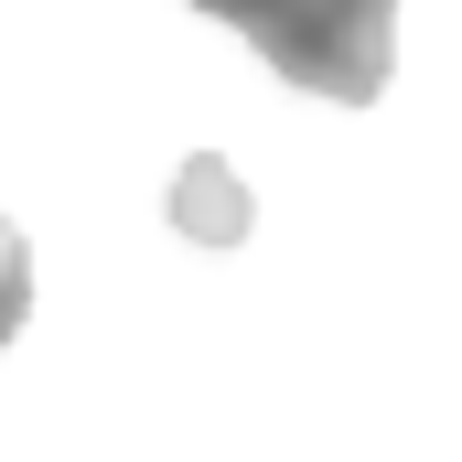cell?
I'll return each instance as SVG.
<instances>
[{"label": "cell", "mask_w": 462, "mask_h": 462, "mask_svg": "<svg viewBox=\"0 0 462 462\" xmlns=\"http://www.w3.org/2000/svg\"><path fill=\"white\" fill-rule=\"evenodd\" d=\"M22 301H32V269H22V236H11V216H0V345L22 334Z\"/></svg>", "instance_id": "7a4b0ae2"}, {"label": "cell", "mask_w": 462, "mask_h": 462, "mask_svg": "<svg viewBox=\"0 0 462 462\" xmlns=\"http://www.w3.org/2000/svg\"><path fill=\"white\" fill-rule=\"evenodd\" d=\"M194 11L247 32L291 87L334 108H376L398 76V0H194Z\"/></svg>", "instance_id": "6da1fadb"}]
</instances>
